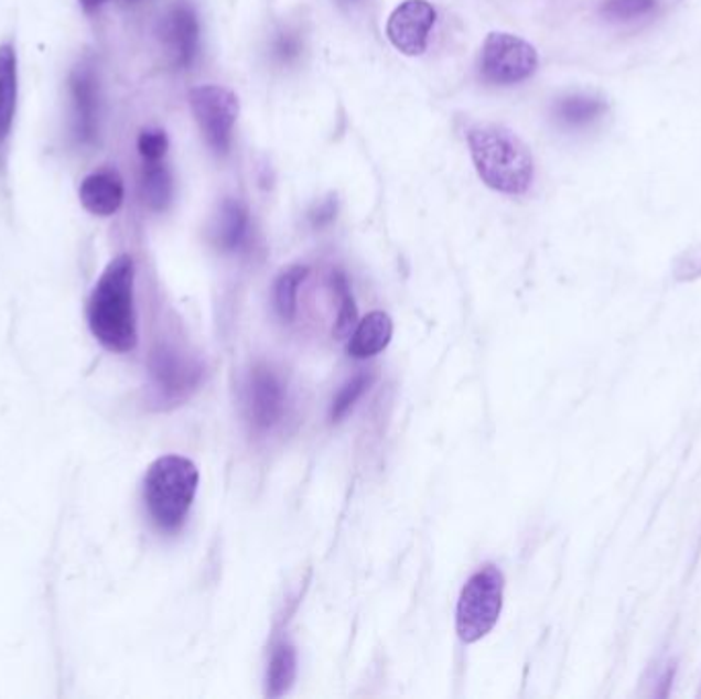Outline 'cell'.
Listing matches in <instances>:
<instances>
[{
	"instance_id": "cell-1",
	"label": "cell",
	"mask_w": 701,
	"mask_h": 699,
	"mask_svg": "<svg viewBox=\"0 0 701 699\" xmlns=\"http://www.w3.org/2000/svg\"><path fill=\"white\" fill-rule=\"evenodd\" d=\"M133 261L119 255L107 265L88 298L87 321L93 336L105 350L128 353L138 343L133 308Z\"/></svg>"
},
{
	"instance_id": "cell-2",
	"label": "cell",
	"mask_w": 701,
	"mask_h": 699,
	"mask_svg": "<svg viewBox=\"0 0 701 699\" xmlns=\"http://www.w3.org/2000/svg\"><path fill=\"white\" fill-rule=\"evenodd\" d=\"M470 154L484 185L505 195H521L533 183V157L511 130L483 123L467 133Z\"/></svg>"
},
{
	"instance_id": "cell-3",
	"label": "cell",
	"mask_w": 701,
	"mask_h": 699,
	"mask_svg": "<svg viewBox=\"0 0 701 699\" xmlns=\"http://www.w3.org/2000/svg\"><path fill=\"white\" fill-rule=\"evenodd\" d=\"M199 470L183 455H162L144 476V503L162 531H176L190 515Z\"/></svg>"
},
{
	"instance_id": "cell-4",
	"label": "cell",
	"mask_w": 701,
	"mask_h": 699,
	"mask_svg": "<svg viewBox=\"0 0 701 699\" xmlns=\"http://www.w3.org/2000/svg\"><path fill=\"white\" fill-rule=\"evenodd\" d=\"M505 577L495 564H484L476 570L462 589L455 612L457 636L466 644L483 641L497 626L503 612Z\"/></svg>"
},
{
	"instance_id": "cell-5",
	"label": "cell",
	"mask_w": 701,
	"mask_h": 699,
	"mask_svg": "<svg viewBox=\"0 0 701 699\" xmlns=\"http://www.w3.org/2000/svg\"><path fill=\"white\" fill-rule=\"evenodd\" d=\"M540 56L533 45L519 35L495 31L483 45L481 73L493 85H517L538 71Z\"/></svg>"
},
{
	"instance_id": "cell-6",
	"label": "cell",
	"mask_w": 701,
	"mask_h": 699,
	"mask_svg": "<svg viewBox=\"0 0 701 699\" xmlns=\"http://www.w3.org/2000/svg\"><path fill=\"white\" fill-rule=\"evenodd\" d=\"M191 109L204 131L207 144L218 154H226L233 142V130L240 103L230 88L204 85L190 93Z\"/></svg>"
},
{
	"instance_id": "cell-7",
	"label": "cell",
	"mask_w": 701,
	"mask_h": 699,
	"mask_svg": "<svg viewBox=\"0 0 701 699\" xmlns=\"http://www.w3.org/2000/svg\"><path fill=\"white\" fill-rule=\"evenodd\" d=\"M435 21L438 11L429 0H405L388 19L386 35L405 56H421L427 52L429 33Z\"/></svg>"
},
{
	"instance_id": "cell-8",
	"label": "cell",
	"mask_w": 701,
	"mask_h": 699,
	"mask_svg": "<svg viewBox=\"0 0 701 699\" xmlns=\"http://www.w3.org/2000/svg\"><path fill=\"white\" fill-rule=\"evenodd\" d=\"M101 95L99 80L87 64H80L71 74V123L78 142L88 144L99 133Z\"/></svg>"
},
{
	"instance_id": "cell-9",
	"label": "cell",
	"mask_w": 701,
	"mask_h": 699,
	"mask_svg": "<svg viewBox=\"0 0 701 699\" xmlns=\"http://www.w3.org/2000/svg\"><path fill=\"white\" fill-rule=\"evenodd\" d=\"M283 407L285 390L278 374L267 365H257L250 374V421L259 429H269L281 419Z\"/></svg>"
},
{
	"instance_id": "cell-10",
	"label": "cell",
	"mask_w": 701,
	"mask_h": 699,
	"mask_svg": "<svg viewBox=\"0 0 701 699\" xmlns=\"http://www.w3.org/2000/svg\"><path fill=\"white\" fill-rule=\"evenodd\" d=\"M161 37L176 66H190L199 47V23L190 4H176L162 21Z\"/></svg>"
},
{
	"instance_id": "cell-11",
	"label": "cell",
	"mask_w": 701,
	"mask_h": 699,
	"mask_svg": "<svg viewBox=\"0 0 701 699\" xmlns=\"http://www.w3.org/2000/svg\"><path fill=\"white\" fill-rule=\"evenodd\" d=\"M80 204L93 216H114L123 204V181L116 171L88 175L80 185Z\"/></svg>"
},
{
	"instance_id": "cell-12",
	"label": "cell",
	"mask_w": 701,
	"mask_h": 699,
	"mask_svg": "<svg viewBox=\"0 0 701 699\" xmlns=\"http://www.w3.org/2000/svg\"><path fill=\"white\" fill-rule=\"evenodd\" d=\"M392 333H395V324L386 312H380V310L369 312L366 319L357 324L355 333L350 335L347 351L355 359L374 357L390 345Z\"/></svg>"
},
{
	"instance_id": "cell-13",
	"label": "cell",
	"mask_w": 701,
	"mask_h": 699,
	"mask_svg": "<svg viewBox=\"0 0 701 699\" xmlns=\"http://www.w3.org/2000/svg\"><path fill=\"white\" fill-rule=\"evenodd\" d=\"M19 73L13 44L0 45V148L11 138L15 123Z\"/></svg>"
},
{
	"instance_id": "cell-14",
	"label": "cell",
	"mask_w": 701,
	"mask_h": 699,
	"mask_svg": "<svg viewBox=\"0 0 701 699\" xmlns=\"http://www.w3.org/2000/svg\"><path fill=\"white\" fill-rule=\"evenodd\" d=\"M247 234H249L247 207L236 200L224 202L222 209H219L216 233H214L216 245L222 250H236V248L242 247V243L247 240Z\"/></svg>"
},
{
	"instance_id": "cell-15",
	"label": "cell",
	"mask_w": 701,
	"mask_h": 699,
	"mask_svg": "<svg viewBox=\"0 0 701 699\" xmlns=\"http://www.w3.org/2000/svg\"><path fill=\"white\" fill-rule=\"evenodd\" d=\"M295 670H298V658H295L292 644L279 642L271 653V660H269L267 696L271 699L285 696L295 681Z\"/></svg>"
},
{
	"instance_id": "cell-16",
	"label": "cell",
	"mask_w": 701,
	"mask_h": 699,
	"mask_svg": "<svg viewBox=\"0 0 701 699\" xmlns=\"http://www.w3.org/2000/svg\"><path fill=\"white\" fill-rule=\"evenodd\" d=\"M607 105L600 97L593 95H570L560 99L556 105V117L572 126V128H583L593 121H597L605 114Z\"/></svg>"
},
{
	"instance_id": "cell-17",
	"label": "cell",
	"mask_w": 701,
	"mask_h": 699,
	"mask_svg": "<svg viewBox=\"0 0 701 699\" xmlns=\"http://www.w3.org/2000/svg\"><path fill=\"white\" fill-rule=\"evenodd\" d=\"M142 197L144 204L154 209L162 212L166 209L171 200H173V179L169 169L161 161L147 162L144 171H142Z\"/></svg>"
},
{
	"instance_id": "cell-18",
	"label": "cell",
	"mask_w": 701,
	"mask_h": 699,
	"mask_svg": "<svg viewBox=\"0 0 701 699\" xmlns=\"http://www.w3.org/2000/svg\"><path fill=\"white\" fill-rule=\"evenodd\" d=\"M306 277L308 267L304 265H293L279 276L273 298H276L279 316L283 321H293L295 310H298V290Z\"/></svg>"
},
{
	"instance_id": "cell-19",
	"label": "cell",
	"mask_w": 701,
	"mask_h": 699,
	"mask_svg": "<svg viewBox=\"0 0 701 699\" xmlns=\"http://www.w3.org/2000/svg\"><path fill=\"white\" fill-rule=\"evenodd\" d=\"M159 376H161L166 390H185L187 386L197 384L199 379V367L181 362L173 357L171 353H164L159 357Z\"/></svg>"
},
{
	"instance_id": "cell-20",
	"label": "cell",
	"mask_w": 701,
	"mask_h": 699,
	"mask_svg": "<svg viewBox=\"0 0 701 699\" xmlns=\"http://www.w3.org/2000/svg\"><path fill=\"white\" fill-rule=\"evenodd\" d=\"M333 288L338 295V316H336L335 336L343 338L350 333V329L355 326L357 322V307H355V300H353V293L349 290V283H347V277L343 276L341 271H336L333 276Z\"/></svg>"
},
{
	"instance_id": "cell-21",
	"label": "cell",
	"mask_w": 701,
	"mask_h": 699,
	"mask_svg": "<svg viewBox=\"0 0 701 699\" xmlns=\"http://www.w3.org/2000/svg\"><path fill=\"white\" fill-rule=\"evenodd\" d=\"M657 9V0H603L601 15L610 21H634L650 15Z\"/></svg>"
},
{
	"instance_id": "cell-22",
	"label": "cell",
	"mask_w": 701,
	"mask_h": 699,
	"mask_svg": "<svg viewBox=\"0 0 701 699\" xmlns=\"http://www.w3.org/2000/svg\"><path fill=\"white\" fill-rule=\"evenodd\" d=\"M367 386H369V378L367 376H357V378L350 379L345 388H341V392L336 394V398L333 400V408H331V419L335 423L349 412L353 405L359 400V396L366 392Z\"/></svg>"
},
{
	"instance_id": "cell-23",
	"label": "cell",
	"mask_w": 701,
	"mask_h": 699,
	"mask_svg": "<svg viewBox=\"0 0 701 699\" xmlns=\"http://www.w3.org/2000/svg\"><path fill=\"white\" fill-rule=\"evenodd\" d=\"M138 150L147 162L162 161L169 150V138L162 130H144L138 138Z\"/></svg>"
},
{
	"instance_id": "cell-24",
	"label": "cell",
	"mask_w": 701,
	"mask_h": 699,
	"mask_svg": "<svg viewBox=\"0 0 701 699\" xmlns=\"http://www.w3.org/2000/svg\"><path fill=\"white\" fill-rule=\"evenodd\" d=\"M300 52H302V42L295 33H290V31L279 33L278 40L273 44L276 58L281 60V62H292L293 58L300 56Z\"/></svg>"
},
{
	"instance_id": "cell-25",
	"label": "cell",
	"mask_w": 701,
	"mask_h": 699,
	"mask_svg": "<svg viewBox=\"0 0 701 699\" xmlns=\"http://www.w3.org/2000/svg\"><path fill=\"white\" fill-rule=\"evenodd\" d=\"M336 216V197H326L322 204L316 205L312 212H310V222L314 228H322L326 224H331Z\"/></svg>"
},
{
	"instance_id": "cell-26",
	"label": "cell",
	"mask_w": 701,
	"mask_h": 699,
	"mask_svg": "<svg viewBox=\"0 0 701 699\" xmlns=\"http://www.w3.org/2000/svg\"><path fill=\"white\" fill-rule=\"evenodd\" d=\"M103 2H107V0H80V4H83L87 11H93V9L101 7Z\"/></svg>"
}]
</instances>
